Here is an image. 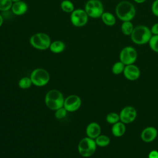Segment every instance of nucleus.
Instances as JSON below:
<instances>
[{
	"instance_id": "f257e3e1",
	"label": "nucleus",
	"mask_w": 158,
	"mask_h": 158,
	"mask_svg": "<svg viewBox=\"0 0 158 158\" xmlns=\"http://www.w3.org/2000/svg\"><path fill=\"white\" fill-rule=\"evenodd\" d=\"M115 15L122 22L131 21L136 15V8L135 6L128 1L119 2L115 9Z\"/></svg>"
},
{
	"instance_id": "f03ea898",
	"label": "nucleus",
	"mask_w": 158,
	"mask_h": 158,
	"mask_svg": "<svg viewBox=\"0 0 158 158\" xmlns=\"http://www.w3.org/2000/svg\"><path fill=\"white\" fill-rule=\"evenodd\" d=\"M152 35L151 29L148 27L144 25H139L135 27L130 36L133 43L138 45H143L148 43Z\"/></svg>"
},
{
	"instance_id": "7ed1b4c3",
	"label": "nucleus",
	"mask_w": 158,
	"mask_h": 158,
	"mask_svg": "<svg viewBox=\"0 0 158 158\" xmlns=\"http://www.w3.org/2000/svg\"><path fill=\"white\" fill-rule=\"evenodd\" d=\"M65 98L63 94L57 89L49 90L44 97V102L47 107L52 110L64 107Z\"/></svg>"
},
{
	"instance_id": "20e7f679",
	"label": "nucleus",
	"mask_w": 158,
	"mask_h": 158,
	"mask_svg": "<svg viewBox=\"0 0 158 158\" xmlns=\"http://www.w3.org/2000/svg\"><path fill=\"white\" fill-rule=\"evenodd\" d=\"M30 45L40 51H44L49 49L51 43L49 36L43 32H38L33 34L29 40Z\"/></svg>"
},
{
	"instance_id": "39448f33",
	"label": "nucleus",
	"mask_w": 158,
	"mask_h": 158,
	"mask_svg": "<svg viewBox=\"0 0 158 158\" xmlns=\"http://www.w3.org/2000/svg\"><path fill=\"white\" fill-rule=\"evenodd\" d=\"M97 145L94 139L88 136L81 139L78 144V151L80 156L83 157H89L94 154Z\"/></svg>"
},
{
	"instance_id": "423d86ee",
	"label": "nucleus",
	"mask_w": 158,
	"mask_h": 158,
	"mask_svg": "<svg viewBox=\"0 0 158 158\" xmlns=\"http://www.w3.org/2000/svg\"><path fill=\"white\" fill-rule=\"evenodd\" d=\"M30 77L32 84L38 87L46 85L50 80V75L48 72L42 68L34 69L30 73Z\"/></svg>"
},
{
	"instance_id": "0eeeda50",
	"label": "nucleus",
	"mask_w": 158,
	"mask_h": 158,
	"mask_svg": "<svg viewBox=\"0 0 158 158\" xmlns=\"http://www.w3.org/2000/svg\"><path fill=\"white\" fill-rule=\"evenodd\" d=\"M85 10L89 17L101 18L104 13V6L100 0H88L85 5Z\"/></svg>"
},
{
	"instance_id": "6e6552de",
	"label": "nucleus",
	"mask_w": 158,
	"mask_h": 158,
	"mask_svg": "<svg viewBox=\"0 0 158 158\" xmlns=\"http://www.w3.org/2000/svg\"><path fill=\"white\" fill-rule=\"evenodd\" d=\"M138 58V53L135 48L128 46L122 48L119 54L120 60L125 65L135 64Z\"/></svg>"
},
{
	"instance_id": "1a4fd4ad",
	"label": "nucleus",
	"mask_w": 158,
	"mask_h": 158,
	"mask_svg": "<svg viewBox=\"0 0 158 158\" xmlns=\"http://www.w3.org/2000/svg\"><path fill=\"white\" fill-rule=\"evenodd\" d=\"M88 15L85 9H75L70 13V22L76 27H82L86 25L88 21Z\"/></svg>"
},
{
	"instance_id": "9d476101",
	"label": "nucleus",
	"mask_w": 158,
	"mask_h": 158,
	"mask_svg": "<svg viewBox=\"0 0 158 158\" xmlns=\"http://www.w3.org/2000/svg\"><path fill=\"white\" fill-rule=\"evenodd\" d=\"M119 116L120 121L123 123H131L136 119L137 112L134 107L131 106H127L121 110Z\"/></svg>"
},
{
	"instance_id": "9b49d317",
	"label": "nucleus",
	"mask_w": 158,
	"mask_h": 158,
	"mask_svg": "<svg viewBox=\"0 0 158 158\" xmlns=\"http://www.w3.org/2000/svg\"><path fill=\"white\" fill-rule=\"evenodd\" d=\"M81 106V99L78 95L71 94L64 99V107L67 112H75L80 109Z\"/></svg>"
},
{
	"instance_id": "f8f14e48",
	"label": "nucleus",
	"mask_w": 158,
	"mask_h": 158,
	"mask_svg": "<svg viewBox=\"0 0 158 158\" xmlns=\"http://www.w3.org/2000/svg\"><path fill=\"white\" fill-rule=\"evenodd\" d=\"M123 73L127 80L134 81L139 78L141 73L139 67L133 64L125 65Z\"/></svg>"
},
{
	"instance_id": "ddd939ff",
	"label": "nucleus",
	"mask_w": 158,
	"mask_h": 158,
	"mask_svg": "<svg viewBox=\"0 0 158 158\" xmlns=\"http://www.w3.org/2000/svg\"><path fill=\"white\" fill-rule=\"evenodd\" d=\"M157 129L152 126H149L144 128L141 133V139L145 143L152 142L157 136Z\"/></svg>"
},
{
	"instance_id": "4468645a",
	"label": "nucleus",
	"mask_w": 158,
	"mask_h": 158,
	"mask_svg": "<svg viewBox=\"0 0 158 158\" xmlns=\"http://www.w3.org/2000/svg\"><path fill=\"white\" fill-rule=\"evenodd\" d=\"M101 126L99 123L95 122L89 123L86 128V134L87 136L94 139L101 135Z\"/></svg>"
},
{
	"instance_id": "2eb2a0df",
	"label": "nucleus",
	"mask_w": 158,
	"mask_h": 158,
	"mask_svg": "<svg viewBox=\"0 0 158 158\" xmlns=\"http://www.w3.org/2000/svg\"><path fill=\"white\" fill-rule=\"evenodd\" d=\"M10 10L14 15L20 16L24 15L27 12L28 5L25 2L23 1L13 2Z\"/></svg>"
},
{
	"instance_id": "dca6fc26",
	"label": "nucleus",
	"mask_w": 158,
	"mask_h": 158,
	"mask_svg": "<svg viewBox=\"0 0 158 158\" xmlns=\"http://www.w3.org/2000/svg\"><path fill=\"white\" fill-rule=\"evenodd\" d=\"M126 131V127L125 123L119 121L112 125L111 131L112 134L115 137H121L122 136Z\"/></svg>"
},
{
	"instance_id": "f3484780",
	"label": "nucleus",
	"mask_w": 158,
	"mask_h": 158,
	"mask_svg": "<svg viewBox=\"0 0 158 158\" xmlns=\"http://www.w3.org/2000/svg\"><path fill=\"white\" fill-rule=\"evenodd\" d=\"M65 44L60 40H56L51 42L49 46V50L54 54H59L63 52L65 49Z\"/></svg>"
},
{
	"instance_id": "a211bd4d",
	"label": "nucleus",
	"mask_w": 158,
	"mask_h": 158,
	"mask_svg": "<svg viewBox=\"0 0 158 158\" xmlns=\"http://www.w3.org/2000/svg\"><path fill=\"white\" fill-rule=\"evenodd\" d=\"M101 19L102 22L108 27H112L116 23V18L115 15L109 12H104Z\"/></svg>"
},
{
	"instance_id": "6ab92c4d",
	"label": "nucleus",
	"mask_w": 158,
	"mask_h": 158,
	"mask_svg": "<svg viewBox=\"0 0 158 158\" xmlns=\"http://www.w3.org/2000/svg\"><path fill=\"white\" fill-rule=\"evenodd\" d=\"M135 27L131 22V21H124L122 22V23L120 27L121 31L122 33L125 36H130Z\"/></svg>"
},
{
	"instance_id": "aec40b11",
	"label": "nucleus",
	"mask_w": 158,
	"mask_h": 158,
	"mask_svg": "<svg viewBox=\"0 0 158 158\" xmlns=\"http://www.w3.org/2000/svg\"><path fill=\"white\" fill-rule=\"evenodd\" d=\"M97 146L99 147H106L110 142V138L105 135H100L96 138L94 139Z\"/></svg>"
},
{
	"instance_id": "412c9836",
	"label": "nucleus",
	"mask_w": 158,
	"mask_h": 158,
	"mask_svg": "<svg viewBox=\"0 0 158 158\" xmlns=\"http://www.w3.org/2000/svg\"><path fill=\"white\" fill-rule=\"evenodd\" d=\"M60 8L66 13H72L75 10L74 4L70 0H63L60 3Z\"/></svg>"
},
{
	"instance_id": "4be33fe9",
	"label": "nucleus",
	"mask_w": 158,
	"mask_h": 158,
	"mask_svg": "<svg viewBox=\"0 0 158 158\" xmlns=\"http://www.w3.org/2000/svg\"><path fill=\"white\" fill-rule=\"evenodd\" d=\"M32 81L31 80L30 77H24L21 78L19 82H18V85L20 88L23 89H26L30 88L31 85H32Z\"/></svg>"
},
{
	"instance_id": "5701e85b",
	"label": "nucleus",
	"mask_w": 158,
	"mask_h": 158,
	"mask_svg": "<svg viewBox=\"0 0 158 158\" xmlns=\"http://www.w3.org/2000/svg\"><path fill=\"white\" fill-rule=\"evenodd\" d=\"M125 65L120 60L116 62L112 67V72L115 75H119L123 72Z\"/></svg>"
},
{
	"instance_id": "b1692460",
	"label": "nucleus",
	"mask_w": 158,
	"mask_h": 158,
	"mask_svg": "<svg viewBox=\"0 0 158 158\" xmlns=\"http://www.w3.org/2000/svg\"><path fill=\"white\" fill-rule=\"evenodd\" d=\"M148 44L149 48L152 51L158 53V35H152L148 42Z\"/></svg>"
},
{
	"instance_id": "393cba45",
	"label": "nucleus",
	"mask_w": 158,
	"mask_h": 158,
	"mask_svg": "<svg viewBox=\"0 0 158 158\" xmlns=\"http://www.w3.org/2000/svg\"><path fill=\"white\" fill-rule=\"evenodd\" d=\"M106 122L110 124H114L120 121V116L119 114L116 112H110L109 113L106 117Z\"/></svg>"
},
{
	"instance_id": "a878e982",
	"label": "nucleus",
	"mask_w": 158,
	"mask_h": 158,
	"mask_svg": "<svg viewBox=\"0 0 158 158\" xmlns=\"http://www.w3.org/2000/svg\"><path fill=\"white\" fill-rule=\"evenodd\" d=\"M12 4V0H0V11L5 12L10 10Z\"/></svg>"
},
{
	"instance_id": "bb28decb",
	"label": "nucleus",
	"mask_w": 158,
	"mask_h": 158,
	"mask_svg": "<svg viewBox=\"0 0 158 158\" xmlns=\"http://www.w3.org/2000/svg\"><path fill=\"white\" fill-rule=\"evenodd\" d=\"M67 112H68L67 111V110L64 107H62L55 110L54 116L57 119H62L65 117Z\"/></svg>"
},
{
	"instance_id": "cd10ccee",
	"label": "nucleus",
	"mask_w": 158,
	"mask_h": 158,
	"mask_svg": "<svg viewBox=\"0 0 158 158\" xmlns=\"http://www.w3.org/2000/svg\"><path fill=\"white\" fill-rule=\"evenodd\" d=\"M151 9L153 15L158 17V0H154L152 2Z\"/></svg>"
},
{
	"instance_id": "c85d7f7f",
	"label": "nucleus",
	"mask_w": 158,
	"mask_h": 158,
	"mask_svg": "<svg viewBox=\"0 0 158 158\" xmlns=\"http://www.w3.org/2000/svg\"><path fill=\"white\" fill-rule=\"evenodd\" d=\"M150 29L152 35H158V22L153 24Z\"/></svg>"
},
{
	"instance_id": "c756f323",
	"label": "nucleus",
	"mask_w": 158,
	"mask_h": 158,
	"mask_svg": "<svg viewBox=\"0 0 158 158\" xmlns=\"http://www.w3.org/2000/svg\"><path fill=\"white\" fill-rule=\"evenodd\" d=\"M148 158H158V151L152 150L148 154Z\"/></svg>"
},
{
	"instance_id": "7c9ffc66",
	"label": "nucleus",
	"mask_w": 158,
	"mask_h": 158,
	"mask_svg": "<svg viewBox=\"0 0 158 158\" xmlns=\"http://www.w3.org/2000/svg\"><path fill=\"white\" fill-rule=\"evenodd\" d=\"M135 2L138 3V4H142L143 2H144L145 1H146V0H133Z\"/></svg>"
},
{
	"instance_id": "2f4dec72",
	"label": "nucleus",
	"mask_w": 158,
	"mask_h": 158,
	"mask_svg": "<svg viewBox=\"0 0 158 158\" xmlns=\"http://www.w3.org/2000/svg\"><path fill=\"white\" fill-rule=\"evenodd\" d=\"M2 23H3V17L2 15L0 14V27L2 26Z\"/></svg>"
},
{
	"instance_id": "473e14b6",
	"label": "nucleus",
	"mask_w": 158,
	"mask_h": 158,
	"mask_svg": "<svg viewBox=\"0 0 158 158\" xmlns=\"http://www.w3.org/2000/svg\"><path fill=\"white\" fill-rule=\"evenodd\" d=\"M22 1V0H12V1L13 2H19V1Z\"/></svg>"
}]
</instances>
